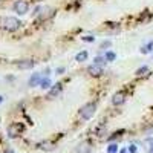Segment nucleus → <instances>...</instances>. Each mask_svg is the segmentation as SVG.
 <instances>
[{"instance_id":"15","label":"nucleus","mask_w":153,"mask_h":153,"mask_svg":"<svg viewBox=\"0 0 153 153\" xmlns=\"http://www.w3.org/2000/svg\"><path fill=\"white\" fill-rule=\"evenodd\" d=\"M107 153H118V146L117 144H110L107 147Z\"/></svg>"},{"instance_id":"12","label":"nucleus","mask_w":153,"mask_h":153,"mask_svg":"<svg viewBox=\"0 0 153 153\" xmlns=\"http://www.w3.org/2000/svg\"><path fill=\"white\" fill-rule=\"evenodd\" d=\"M54 84H52V81H51V78L49 76H45V78H42V81H40V87L42 89H49V87H52Z\"/></svg>"},{"instance_id":"24","label":"nucleus","mask_w":153,"mask_h":153,"mask_svg":"<svg viewBox=\"0 0 153 153\" xmlns=\"http://www.w3.org/2000/svg\"><path fill=\"white\" fill-rule=\"evenodd\" d=\"M2 103H3V97H2V95H0V104H2Z\"/></svg>"},{"instance_id":"5","label":"nucleus","mask_w":153,"mask_h":153,"mask_svg":"<svg viewBox=\"0 0 153 153\" xmlns=\"http://www.w3.org/2000/svg\"><path fill=\"white\" fill-rule=\"evenodd\" d=\"M126 103V95L123 92H117V94H113L112 97V104L113 106H121Z\"/></svg>"},{"instance_id":"8","label":"nucleus","mask_w":153,"mask_h":153,"mask_svg":"<svg viewBox=\"0 0 153 153\" xmlns=\"http://www.w3.org/2000/svg\"><path fill=\"white\" fill-rule=\"evenodd\" d=\"M61 83H57V84H54L52 87H51V91H49V94H48V97L49 98H54V97H57L60 92H61Z\"/></svg>"},{"instance_id":"9","label":"nucleus","mask_w":153,"mask_h":153,"mask_svg":"<svg viewBox=\"0 0 153 153\" xmlns=\"http://www.w3.org/2000/svg\"><path fill=\"white\" fill-rule=\"evenodd\" d=\"M91 144H89V143H80L78 144V147H76V153H91Z\"/></svg>"},{"instance_id":"20","label":"nucleus","mask_w":153,"mask_h":153,"mask_svg":"<svg viewBox=\"0 0 153 153\" xmlns=\"http://www.w3.org/2000/svg\"><path fill=\"white\" fill-rule=\"evenodd\" d=\"M139 51H141V52L143 54H149V51H147V46H143L141 49H139Z\"/></svg>"},{"instance_id":"7","label":"nucleus","mask_w":153,"mask_h":153,"mask_svg":"<svg viewBox=\"0 0 153 153\" xmlns=\"http://www.w3.org/2000/svg\"><path fill=\"white\" fill-rule=\"evenodd\" d=\"M42 78L43 76L40 75V74H32V76L28 80V84L31 86V87H35V86H40V81H42Z\"/></svg>"},{"instance_id":"10","label":"nucleus","mask_w":153,"mask_h":153,"mask_svg":"<svg viewBox=\"0 0 153 153\" xmlns=\"http://www.w3.org/2000/svg\"><path fill=\"white\" fill-rule=\"evenodd\" d=\"M87 58H89V52H87V51H81V52H78V54L75 55V60H76V61H80V63L86 61Z\"/></svg>"},{"instance_id":"13","label":"nucleus","mask_w":153,"mask_h":153,"mask_svg":"<svg viewBox=\"0 0 153 153\" xmlns=\"http://www.w3.org/2000/svg\"><path fill=\"white\" fill-rule=\"evenodd\" d=\"M104 57H106V60H107V61H113L115 58H117V54H115L113 51H107V52L104 54Z\"/></svg>"},{"instance_id":"25","label":"nucleus","mask_w":153,"mask_h":153,"mask_svg":"<svg viewBox=\"0 0 153 153\" xmlns=\"http://www.w3.org/2000/svg\"><path fill=\"white\" fill-rule=\"evenodd\" d=\"M6 153H14V152H12V150H8V152H6Z\"/></svg>"},{"instance_id":"14","label":"nucleus","mask_w":153,"mask_h":153,"mask_svg":"<svg viewBox=\"0 0 153 153\" xmlns=\"http://www.w3.org/2000/svg\"><path fill=\"white\" fill-rule=\"evenodd\" d=\"M95 65H100V66H103V65H106V57H101V55H98V57H95Z\"/></svg>"},{"instance_id":"22","label":"nucleus","mask_w":153,"mask_h":153,"mask_svg":"<svg viewBox=\"0 0 153 153\" xmlns=\"http://www.w3.org/2000/svg\"><path fill=\"white\" fill-rule=\"evenodd\" d=\"M55 72H57V74H63V72H65V68H58Z\"/></svg>"},{"instance_id":"2","label":"nucleus","mask_w":153,"mask_h":153,"mask_svg":"<svg viewBox=\"0 0 153 153\" xmlns=\"http://www.w3.org/2000/svg\"><path fill=\"white\" fill-rule=\"evenodd\" d=\"M2 25H3V28L6 29V31H17L19 28H20V25H22V22L17 19V17H5L3 19V22H2Z\"/></svg>"},{"instance_id":"18","label":"nucleus","mask_w":153,"mask_h":153,"mask_svg":"<svg viewBox=\"0 0 153 153\" xmlns=\"http://www.w3.org/2000/svg\"><path fill=\"white\" fill-rule=\"evenodd\" d=\"M94 40H95L94 35H84V37H83V42H87V43H89V42H94Z\"/></svg>"},{"instance_id":"11","label":"nucleus","mask_w":153,"mask_h":153,"mask_svg":"<svg viewBox=\"0 0 153 153\" xmlns=\"http://www.w3.org/2000/svg\"><path fill=\"white\" fill-rule=\"evenodd\" d=\"M52 8H49V6H45V8H42V14H40V17L45 20V19H48V17H51L52 16Z\"/></svg>"},{"instance_id":"21","label":"nucleus","mask_w":153,"mask_h":153,"mask_svg":"<svg viewBox=\"0 0 153 153\" xmlns=\"http://www.w3.org/2000/svg\"><path fill=\"white\" fill-rule=\"evenodd\" d=\"M130 153H136V146H130Z\"/></svg>"},{"instance_id":"1","label":"nucleus","mask_w":153,"mask_h":153,"mask_svg":"<svg viewBox=\"0 0 153 153\" xmlns=\"http://www.w3.org/2000/svg\"><path fill=\"white\" fill-rule=\"evenodd\" d=\"M97 112V103H87L80 109V117L83 120H91Z\"/></svg>"},{"instance_id":"6","label":"nucleus","mask_w":153,"mask_h":153,"mask_svg":"<svg viewBox=\"0 0 153 153\" xmlns=\"http://www.w3.org/2000/svg\"><path fill=\"white\" fill-rule=\"evenodd\" d=\"M87 72L89 74H91L92 76H101V75H103V66H100V65H95V63H94V65L92 66H89L87 68Z\"/></svg>"},{"instance_id":"4","label":"nucleus","mask_w":153,"mask_h":153,"mask_svg":"<svg viewBox=\"0 0 153 153\" xmlns=\"http://www.w3.org/2000/svg\"><path fill=\"white\" fill-rule=\"evenodd\" d=\"M34 65L35 63L32 61V60H19V61H16V66L19 68V69H22V71H28V69H32L34 68Z\"/></svg>"},{"instance_id":"3","label":"nucleus","mask_w":153,"mask_h":153,"mask_svg":"<svg viewBox=\"0 0 153 153\" xmlns=\"http://www.w3.org/2000/svg\"><path fill=\"white\" fill-rule=\"evenodd\" d=\"M12 9H14L19 16H25L29 9V5H28V2H25V0H17V2L12 5Z\"/></svg>"},{"instance_id":"19","label":"nucleus","mask_w":153,"mask_h":153,"mask_svg":"<svg viewBox=\"0 0 153 153\" xmlns=\"http://www.w3.org/2000/svg\"><path fill=\"white\" fill-rule=\"evenodd\" d=\"M146 46H147V51H149V52H153V42H149Z\"/></svg>"},{"instance_id":"16","label":"nucleus","mask_w":153,"mask_h":153,"mask_svg":"<svg viewBox=\"0 0 153 153\" xmlns=\"http://www.w3.org/2000/svg\"><path fill=\"white\" fill-rule=\"evenodd\" d=\"M110 46H112V42H110V40H104L103 43L100 45V48H101V49H109Z\"/></svg>"},{"instance_id":"17","label":"nucleus","mask_w":153,"mask_h":153,"mask_svg":"<svg viewBox=\"0 0 153 153\" xmlns=\"http://www.w3.org/2000/svg\"><path fill=\"white\" fill-rule=\"evenodd\" d=\"M149 71V68L147 66H143V68H139L138 71H136V75H143V74H146Z\"/></svg>"},{"instance_id":"23","label":"nucleus","mask_w":153,"mask_h":153,"mask_svg":"<svg viewBox=\"0 0 153 153\" xmlns=\"http://www.w3.org/2000/svg\"><path fill=\"white\" fill-rule=\"evenodd\" d=\"M149 153H153V143H152V147H150V150H149Z\"/></svg>"}]
</instances>
